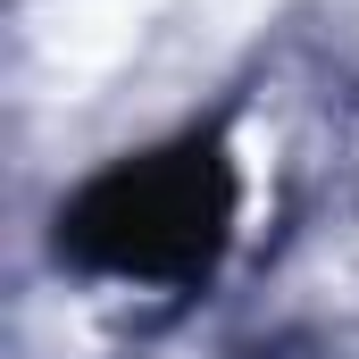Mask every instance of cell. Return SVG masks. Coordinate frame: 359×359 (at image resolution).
<instances>
[{
	"label": "cell",
	"instance_id": "1",
	"mask_svg": "<svg viewBox=\"0 0 359 359\" xmlns=\"http://www.w3.org/2000/svg\"><path fill=\"white\" fill-rule=\"evenodd\" d=\"M234 176L217 142H184L159 159H126L67 209V251L117 276H192L226 243Z\"/></svg>",
	"mask_w": 359,
	"mask_h": 359
}]
</instances>
